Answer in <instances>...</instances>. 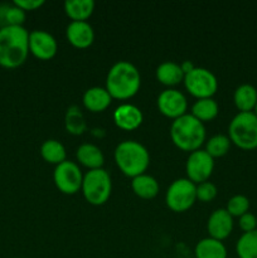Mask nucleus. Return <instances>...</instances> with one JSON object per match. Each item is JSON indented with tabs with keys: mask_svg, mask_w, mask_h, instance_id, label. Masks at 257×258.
I'll use <instances>...</instances> for the list:
<instances>
[{
	"mask_svg": "<svg viewBox=\"0 0 257 258\" xmlns=\"http://www.w3.org/2000/svg\"><path fill=\"white\" fill-rule=\"evenodd\" d=\"M29 54V33L24 27L0 28V66L18 68Z\"/></svg>",
	"mask_w": 257,
	"mask_h": 258,
	"instance_id": "1",
	"label": "nucleus"
},
{
	"mask_svg": "<svg viewBox=\"0 0 257 258\" xmlns=\"http://www.w3.org/2000/svg\"><path fill=\"white\" fill-rule=\"evenodd\" d=\"M141 76L138 68L127 60H118L110 68L106 78V90L112 98L127 100L140 90Z\"/></svg>",
	"mask_w": 257,
	"mask_h": 258,
	"instance_id": "2",
	"label": "nucleus"
},
{
	"mask_svg": "<svg viewBox=\"0 0 257 258\" xmlns=\"http://www.w3.org/2000/svg\"><path fill=\"white\" fill-rule=\"evenodd\" d=\"M170 138L176 148L193 153L199 150L206 141V127L204 123L197 120L191 113H185L173 121Z\"/></svg>",
	"mask_w": 257,
	"mask_h": 258,
	"instance_id": "3",
	"label": "nucleus"
},
{
	"mask_svg": "<svg viewBox=\"0 0 257 258\" xmlns=\"http://www.w3.org/2000/svg\"><path fill=\"white\" fill-rule=\"evenodd\" d=\"M113 156L118 169L130 178L145 174L150 163L148 149L135 140L121 141L116 146Z\"/></svg>",
	"mask_w": 257,
	"mask_h": 258,
	"instance_id": "4",
	"label": "nucleus"
},
{
	"mask_svg": "<svg viewBox=\"0 0 257 258\" xmlns=\"http://www.w3.org/2000/svg\"><path fill=\"white\" fill-rule=\"evenodd\" d=\"M228 138L242 150L257 149V116L254 112H238L228 125Z\"/></svg>",
	"mask_w": 257,
	"mask_h": 258,
	"instance_id": "5",
	"label": "nucleus"
},
{
	"mask_svg": "<svg viewBox=\"0 0 257 258\" xmlns=\"http://www.w3.org/2000/svg\"><path fill=\"white\" fill-rule=\"evenodd\" d=\"M82 193L86 201L92 206H102L108 201L112 190V181L105 169L88 170L83 175Z\"/></svg>",
	"mask_w": 257,
	"mask_h": 258,
	"instance_id": "6",
	"label": "nucleus"
},
{
	"mask_svg": "<svg viewBox=\"0 0 257 258\" xmlns=\"http://www.w3.org/2000/svg\"><path fill=\"white\" fill-rule=\"evenodd\" d=\"M197 201V185L188 178L174 180L165 194L166 206L176 213L188 211Z\"/></svg>",
	"mask_w": 257,
	"mask_h": 258,
	"instance_id": "7",
	"label": "nucleus"
},
{
	"mask_svg": "<svg viewBox=\"0 0 257 258\" xmlns=\"http://www.w3.org/2000/svg\"><path fill=\"white\" fill-rule=\"evenodd\" d=\"M184 86L191 96L201 98H212L218 90V80L212 71L203 67H196L184 76Z\"/></svg>",
	"mask_w": 257,
	"mask_h": 258,
	"instance_id": "8",
	"label": "nucleus"
},
{
	"mask_svg": "<svg viewBox=\"0 0 257 258\" xmlns=\"http://www.w3.org/2000/svg\"><path fill=\"white\" fill-rule=\"evenodd\" d=\"M53 180H54L55 186L63 194L72 196L77 193L82 186L83 174L75 161L66 160L55 166Z\"/></svg>",
	"mask_w": 257,
	"mask_h": 258,
	"instance_id": "9",
	"label": "nucleus"
},
{
	"mask_svg": "<svg viewBox=\"0 0 257 258\" xmlns=\"http://www.w3.org/2000/svg\"><path fill=\"white\" fill-rule=\"evenodd\" d=\"M214 169V159L206 150H196L189 154L185 164L188 179L194 184H201L211 178Z\"/></svg>",
	"mask_w": 257,
	"mask_h": 258,
	"instance_id": "10",
	"label": "nucleus"
},
{
	"mask_svg": "<svg viewBox=\"0 0 257 258\" xmlns=\"http://www.w3.org/2000/svg\"><path fill=\"white\" fill-rule=\"evenodd\" d=\"M158 108L164 116L169 118H178L185 115L188 101L183 92L175 88L163 91L158 97Z\"/></svg>",
	"mask_w": 257,
	"mask_h": 258,
	"instance_id": "11",
	"label": "nucleus"
},
{
	"mask_svg": "<svg viewBox=\"0 0 257 258\" xmlns=\"http://www.w3.org/2000/svg\"><path fill=\"white\" fill-rule=\"evenodd\" d=\"M58 44L55 38L45 30L29 33V52L38 59L48 60L57 54Z\"/></svg>",
	"mask_w": 257,
	"mask_h": 258,
	"instance_id": "12",
	"label": "nucleus"
},
{
	"mask_svg": "<svg viewBox=\"0 0 257 258\" xmlns=\"http://www.w3.org/2000/svg\"><path fill=\"white\" fill-rule=\"evenodd\" d=\"M207 229L211 238L223 241L233 231V217L224 208L216 209L209 216Z\"/></svg>",
	"mask_w": 257,
	"mask_h": 258,
	"instance_id": "13",
	"label": "nucleus"
},
{
	"mask_svg": "<svg viewBox=\"0 0 257 258\" xmlns=\"http://www.w3.org/2000/svg\"><path fill=\"white\" fill-rule=\"evenodd\" d=\"M67 39L73 47L87 48L95 40V30L87 22H71L66 29Z\"/></svg>",
	"mask_w": 257,
	"mask_h": 258,
	"instance_id": "14",
	"label": "nucleus"
},
{
	"mask_svg": "<svg viewBox=\"0 0 257 258\" xmlns=\"http://www.w3.org/2000/svg\"><path fill=\"white\" fill-rule=\"evenodd\" d=\"M144 116L139 107L131 103H123L118 106L113 112V121L120 128L131 131L138 128L143 123Z\"/></svg>",
	"mask_w": 257,
	"mask_h": 258,
	"instance_id": "15",
	"label": "nucleus"
},
{
	"mask_svg": "<svg viewBox=\"0 0 257 258\" xmlns=\"http://www.w3.org/2000/svg\"><path fill=\"white\" fill-rule=\"evenodd\" d=\"M83 105L91 112H102L112 102V97L103 87H91L83 93Z\"/></svg>",
	"mask_w": 257,
	"mask_h": 258,
	"instance_id": "16",
	"label": "nucleus"
},
{
	"mask_svg": "<svg viewBox=\"0 0 257 258\" xmlns=\"http://www.w3.org/2000/svg\"><path fill=\"white\" fill-rule=\"evenodd\" d=\"M76 156H77L78 163H81L90 170L101 169L105 163V155H103L102 150L95 144L85 143L80 145L76 151Z\"/></svg>",
	"mask_w": 257,
	"mask_h": 258,
	"instance_id": "17",
	"label": "nucleus"
},
{
	"mask_svg": "<svg viewBox=\"0 0 257 258\" xmlns=\"http://www.w3.org/2000/svg\"><path fill=\"white\" fill-rule=\"evenodd\" d=\"M233 102L239 112H253L257 105V88L251 83H242L234 90Z\"/></svg>",
	"mask_w": 257,
	"mask_h": 258,
	"instance_id": "18",
	"label": "nucleus"
},
{
	"mask_svg": "<svg viewBox=\"0 0 257 258\" xmlns=\"http://www.w3.org/2000/svg\"><path fill=\"white\" fill-rule=\"evenodd\" d=\"M184 73L181 71L180 64L171 60H166V62L160 63L156 68V78L163 85L169 86H176L184 81Z\"/></svg>",
	"mask_w": 257,
	"mask_h": 258,
	"instance_id": "19",
	"label": "nucleus"
},
{
	"mask_svg": "<svg viewBox=\"0 0 257 258\" xmlns=\"http://www.w3.org/2000/svg\"><path fill=\"white\" fill-rule=\"evenodd\" d=\"M95 10L93 0H67L65 2V12L72 22H86Z\"/></svg>",
	"mask_w": 257,
	"mask_h": 258,
	"instance_id": "20",
	"label": "nucleus"
},
{
	"mask_svg": "<svg viewBox=\"0 0 257 258\" xmlns=\"http://www.w3.org/2000/svg\"><path fill=\"white\" fill-rule=\"evenodd\" d=\"M131 188L136 196L143 199H153L159 193L158 180L148 174H141V175L133 178Z\"/></svg>",
	"mask_w": 257,
	"mask_h": 258,
	"instance_id": "21",
	"label": "nucleus"
},
{
	"mask_svg": "<svg viewBox=\"0 0 257 258\" xmlns=\"http://www.w3.org/2000/svg\"><path fill=\"white\" fill-rule=\"evenodd\" d=\"M196 258H227V248L223 242L208 237L197 243Z\"/></svg>",
	"mask_w": 257,
	"mask_h": 258,
	"instance_id": "22",
	"label": "nucleus"
},
{
	"mask_svg": "<svg viewBox=\"0 0 257 258\" xmlns=\"http://www.w3.org/2000/svg\"><path fill=\"white\" fill-rule=\"evenodd\" d=\"M40 155L47 163L54 164L57 166L58 164L66 161L67 151L60 141L49 139V140H45L40 146Z\"/></svg>",
	"mask_w": 257,
	"mask_h": 258,
	"instance_id": "23",
	"label": "nucleus"
},
{
	"mask_svg": "<svg viewBox=\"0 0 257 258\" xmlns=\"http://www.w3.org/2000/svg\"><path fill=\"white\" fill-rule=\"evenodd\" d=\"M218 111V103L213 98H201L191 106V115L201 122H207L216 118Z\"/></svg>",
	"mask_w": 257,
	"mask_h": 258,
	"instance_id": "24",
	"label": "nucleus"
},
{
	"mask_svg": "<svg viewBox=\"0 0 257 258\" xmlns=\"http://www.w3.org/2000/svg\"><path fill=\"white\" fill-rule=\"evenodd\" d=\"M238 258H257V229L243 233L236 243Z\"/></svg>",
	"mask_w": 257,
	"mask_h": 258,
	"instance_id": "25",
	"label": "nucleus"
},
{
	"mask_svg": "<svg viewBox=\"0 0 257 258\" xmlns=\"http://www.w3.org/2000/svg\"><path fill=\"white\" fill-rule=\"evenodd\" d=\"M231 140L227 135L223 134H218L214 135L207 141L206 144V151L212 156V158H221L224 156L231 149Z\"/></svg>",
	"mask_w": 257,
	"mask_h": 258,
	"instance_id": "26",
	"label": "nucleus"
},
{
	"mask_svg": "<svg viewBox=\"0 0 257 258\" xmlns=\"http://www.w3.org/2000/svg\"><path fill=\"white\" fill-rule=\"evenodd\" d=\"M249 209V199L243 194H236L232 198H229L227 203L226 211L232 217H241L246 214Z\"/></svg>",
	"mask_w": 257,
	"mask_h": 258,
	"instance_id": "27",
	"label": "nucleus"
},
{
	"mask_svg": "<svg viewBox=\"0 0 257 258\" xmlns=\"http://www.w3.org/2000/svg\"><path fill=\"white\" fill-rule=\"evenodd\" d=\"M66 125H67V130L72 134H82L83 128H85V123H83L82 115H81L80 110L76 107L70 108L67 112V118H66Z\"/></svg>",
	"mask_w": 257,
	"mask_h": 258,
	"instance_id": "28",
	"label": "nucleus"
},
{
	"mask_svg": "<svg viewBox=\"0 0 257 258\" xmlns=\"http://www.w3.org/2000/svg\"><path fill=\"white\" fill-rule=\"evenodd\" d=\"M217 186L211 181H203L201 184H197V201L203 202V203H208V202L213 201L217 197Z\"/></svg>",
	"mask_w": 257,
	"mask_h": 258,
	"instance_id": "29",
	"label": "nucleus"
},
{
	"mask_svg": "<svg viewBox=\"0 0 257 258\" xmlns=\"http://www.w3.org/2000/svg\"><path fill=\"white\" fill-rule=\"evenodd\" d=\"M238 224H239V228L243 231V233L256 231L257 229V217L254 216V214L247 212L246 214H243V216L239 217Z\"/></svg>",
	"mask_w": 257,
	"mask_h": 258,
	"instance_id": "30",
	"label": "nucleus"
},
{
	"mask_svg": "<svg viewBox=\"0 0 257 258\" xmlns=\"http://www.w3.org/2000/svg\"><path fill=\"white\" fill-rule=\"evenodd\" d=\"M13 4L17 5L24 12H32V10H37L42 5H44V0H14Z\"/></svg>",
	"mask_w": 257,
	"mask_h": 258,
	"instance_id": "31",
	"label": "nucleus"
},
{
	"mask_svg": "<svg viewBox=\"0 0 257 258\" xmlns=\"http://www.w3.org/2000/svg\"><path fill=\"white\" fill-rule=\"evenodd\" d=\"M180 68L181 71H183L184 75H188L189 72H191V71L196 68V66H194L190 60H184V62L180 64Z\"/></svg>",
	"mask_w": 257,
	"mask_h": 258,
	"instance_id": "32",
	"label": "nucleus"
},
{
	"mask_svg": "<svg viewBox=\"0 0 257 258\" xmlns=\"http://www.w3.org/2000/svg\"><path fill=\"white\" fill-rule=\"evenodd\" d=\"M253 112H254V115H256V116H257V105H256V107H254Z\"/></svg>",
	"mask_w": 257,
	"mask_h": 258,
	"instance_id": "33",
	"label": "nucleus"
},
{
	"mask_svg": "<svg viewBox=\"0 0 257 258\" xmlns=\"http://www.w3.org/2000/svg\"><path fill=\"white\" fill-rule=\"evenodd\" d=\"M15 258H20V257H15Z\"/></svg>",
	"mask_w": 257,
	"mask_h": 258,
	"instance_id": "34",
	"label": "nucleus"
},
{
	"mask_svg": "<svg viewBox=\"0 0 257 258\" xmlns=\"http://www.w3.org/2000/svg\"><path fill=\"white\" fill-rule=\"evenodd\" d=\"M256 217H257V216H256Z\"/></svg>",
	"mask_w": 257,
	"mask_h": 258,
	"instance_id": "35",
	"label": "nucleus"
}]
</instances>
